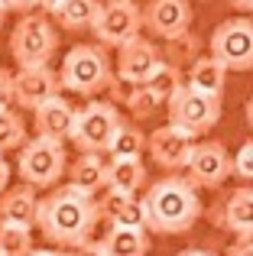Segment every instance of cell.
<instances>
[{
	"mask_svg": "<svg viewBox=\"0 0 253 256\" xmlns=\"http://www.w3.org/2000/svg\"><path fill=\"white\" fill-rule=\"evenodd\" d=\"M182 84H185V82H182V75H178V68H176V65H166L162 58L156 62V68H152L150 75H146V82H143V88H146V91H150L156 100H169Z\"/></svg>",
	"mask_w": 253,
	"mask_h": 256,
	"instance_id": "cell-25",
	"label": "cell"
},
{
	"mask_svg": "<svg viewBox=\"0 0 253 256\" xmlns=\"http://www.w3.org/2000/svg\"><path fill=\"white\" fill-rule=\"evenodd\" d=\"M91 26H94V36H98L101 46L120 49L124 42H130L133 36H140L143 20H140L136 0H108V4H101V10H98V16H94Z\"/></svg>",
	"mask_w": 253,
	"mask_h": 256,
	"instance_id": "cell-9",
	"label": "cell"
},
{
	"mask_svg": "<svg viewBox=\"0 0 253 256\" xmlns=\"http://www.w3.org/2000/svg\"><path fill=\"white\" fill-rule=\"evenodd\" d=\"M218 224L237 237H253V188H234L228 194Z\"/></svg>",
	"mask_w": 253,
	"mask_h": 256,
	"instance_id": "cell-19",
	"label": "cell"
},
{
	"mask_svg": "<svg viewBox=\"0 0 253 256\" xmlns=\"http://www.w3.org/2000/svg\"><path fill=\"white\" fill-rule=\"evenodd\" d=\"M58 49V30L46 13H23L10 32V52L16 68H42Z\"/></svg>",
	"mask_w": 253,
	"mask_h": 256,
	"instance_id": "cell-4",
	"label": "cell"
},
{
	"mask_svg": "<svg viewBox=\"0 0 253 256\" xmlns=\"http://www.w3.org/2000/svg\"><path fill=\"white\" fill-rule=\"evenodd\" d=\"M108 256H146L150 253V237L146 230H130V227H110L104 237Z\"/></svg>",
	"mask_w": 253,
	"mask_h": 256,
	"instance_id": "cell-22",
	"label": "cell"
},
{
	"mask_svg": "<svg viewBox=\"0 0 253 256\" xmlns=\"http://www.w3.org/2000/svg\"><path fill=\"white\" fill-rule=\"evenodd\" d=\"M72 124H75V107L65 98H49L32 110V126H36L39 140H52V143H68Z\"/></svg>",
	"mask_w": 253,
	"mask_h": 256,
	"instance_id": "cell-14",
	"label": "cell"
},
{
	"mask_svg": "<svg viewBox=\"0 0 253 256\" xmlns=\"http://www.w3.org/2000/svg\"><path fill=\"white\" fill-rule=\"evenodd\" d=\"M211 58L228 72H250L253 68V20L230 16L214 26L211 32Z\"/></svg>",
	"mask_w": 253,
	"mask_h": 256,
	"instance_id": "cell-7",
	"label": "cell"
},
{
	"mask_svg": "<svg viewBox=\"0 0 253 256\" xmlns=\"http://www.w3.org/2000/svg\"><path fill=\"white\" fill-rule=\"evenodd\" d=\"M146 230L152 234H185L202 218V201H198L195 185L182 175H166L146 188Z\"/></svg>",
	"mask_w": 253,
	"mask_h": 256,
	"instance_id": "cell-2",
	"label": "cell"
},
{
	"mask_svg": "<svg viewBox=\"0 0 253 256\" xmlns=\"http://www.w3.org/2000/svg\"><path fill=\"white\" fill-rule=\"evenodd\" d=\"M56 75H58V88H65V91H72V94H82V98L108 91L110 82H114L108 52H104V46H94V42L72 46V49L65 52L62 68H58Z\"/></svg>",
	"mask_w": 253,
	"mask_h": 256,
	"instance_id": "cell-3",
	"label": "cell"
},
{
	"mask_svg": "<svg viewBox=\"0 0 253 256\" xmlns=\"http://www.w3.org/2000/svg\"><path fill=\"white\" fill-rule=\"evenodd\" d=\"M68 159H65V143H52V140H26L20 146L16 172L30 188H52L62 182Z\"/></svg>",
	"mask_w": 253,
	"mask_h": 256,
	"instance_id": "cell-5",
	"label": "cell"
},
{
	"mask_svg": "<svg viewBox=\"0 0 253 256\" xmlns=\"http://www.w3.org/2000/svg\"><path fill=\"white\" fill-rule=\"evenodd\" d=\"M10 162H6V159H4V152H0V194H4L6 192V185H10Z\"/></svg>",
	"mask_w": 253,
	"mask_h": 256,
	"instance_id": "cell-34",
	"label": "cell"
},
{
	"mask_svg": "<svg viewBox=\"0 0 253 256\" xmlns=\"http://www.w3.org/2000/svg\"><path fill=\"white\" fill-rule=\"evenodd\" d=\"M0 10L4 13H30L32 0H0Z\"/></svg>",
	"mask_w": 253,
	"mask_h": 256,
	"instance_id": "cell-30",
	"label": "cell"
},
{
	"mask_svg": "<svg viewBox=\"0 0 253 256\" xmlns=\"http://www.w3.org/2000/svg\"><path fill=\"white\" fill-rule=\"evenodd\" d=\"M195 150V136L178 126L166 124V126H156V130L146 136V152L152 156V162L162 166L169 172H178L188 166V156Z\"/></svg>",
	"mask_w": 253,
	"mask_h": 256,
	"instance_id": "cell-11",
	"label": "cell"
},
{
	"mask_svg": "<svg viewBox=\"0 0 253 256\" xmlns=\"http://www.w3.org/2000/svg\"><path fill=\"white\" fill-rule=\"evenodd\" d=\"M159 62V49L143 36H133L130 42L120 46L117 52V78L126 84H143L146 75L156 68Z\"/></svg>",
	"mask_w": 253,
	"mask_h": 256,
	"instance_id": "cell-15",
	"label": "cell"
},
{
	"mask_svg": "<svg viewBox=\"0 0 253 256\" xmlns=\"http://www.w3.org/2000/svg\"><path fill=\"white\" fill-rule=\"evenodd\" d=\"M68 172V182H72V192L84 194V198H94L98 192L108 188V159L98 156V152H82V156L72 162Z\"/></svg>",
	"mask_w": 253,
	"mask_h": 256,
	"instance_id": "cell-17",
	"label": "cell"
},
{
	"mask_svg": "<svg viewBox=\"0 0 253 256\" xmlns=\"http://www.w3.org/2000/svg\"><path fill=\"white\" fill-rule=\"evenodd\" d=\"M36 188L30 185H16V188H6L0 194V224H13V227H26L32 230L36 227Z\"/></svg>",
	"mask_w": 253,
	"mask_h": 256,
	"instance_id": "cell-18",
	"label": "cell"
},
{
	"mask_svg": "<svg viewBox=\"0 0 253 256\" xmlns=\"http://www.w3.org/2000/svg\"><path fill=\"white\" fill-rule=\"evenodd\" d=\"M62 4H65V0H32V6H39V10H42L46 16H52V13H56Z\"/></svg>",
	"mask_w": 253,
	"mask_h": 256,
	"instance_id": "cell-33",
	"label": "cell"
},
{
	"mask_svg": "<svg viewBox=\"0 0 253 256\" xmlns=\"http://www.w3.org/2000/svg\"><path fill=\"white\" fill-rule=\"evenodd\" d=\"M146 150V136L140 133V126L133 124H120L117 133L108 143V156L110 159H140V152Z\"/></svg>",
	"mask_w": 253,
	"mask_h": 256,
	"instance_id": "cell-24",
	"label": "cell"
},
{
	"mask_svg": "<svg viewBox=\"0 0 253 256\" xmlns=\"http://www.w3.org/2000/svg\"><path fill=\"white\" fill-rule=\"evenodd\" d=\"M228 256H253V237H240L234 246L228 250Z\"/></svg>",
	"mask_w": 253,
	"mask_h": 256,
	"instance_id": "cell-31",
	"label": "cell"
},
{
	"mask_svg": "<svg viewBox=\"0 0 253 256\" xmlns=\"http://www.w3.org/2000/svg\"><path fill=\"white\" fill-rule=\"evenodd\" d=\"M26 143V124L16 110L10 107H0V152L20 150Z\"/></svg>",
	"mask_w": 253,
	"mask_h": 256,
	"instance_id": "cell-26",
	"label": "cell"
},
{
	"mask_svg": "<svg viewBox=\"0 0 253 256\" xmlns=\"http://www.w3.org/2000/svg\"><path fill=\"white\" fill-rule=\"evenodd\" d=\"M146 185V166L140 159H110L108 162V188L117 194H136Z\"/></svg>",
	"mask_w": 253,
	"mask_h": 256,
	"instance_id": "cell-21",
	"label": "cell"
},
{
	"mask_svg": "<svg viewBox=\"0 0 253 256\" xmlns=\"http://www.w3.org/2000/svg\"><path fill=\"white\" fill-rule=\"evenodd\" d=\"M166 110H169L172 126L198 136V133H208L221 120V98H208V94H198L188 84H182L166 100Z\"/></svg>",
	"mask_w": 253,
	"mask_h": 256,
	"instance_id": "cell-8",
	"label": "cell"
},
{
	"mask_svg": "<svg viewBox=\"0 0 253 256\" xmlns=\"http://www.w3.org/2000/svg\"><path fill=\"white\" fill-rule=\"evenodd\" d=\"M0 26H4V10H0Z\"/></svg>",
	"mask_w": 253,
	"mask_h": 256,
	"instance_id": "cell-39",
	"label": "cell"
},
{
	"mask_svg": "<svg viewBox=\"0 0 253 256\" xmlns=\"http://www.w3.org/2000/svg\"><path fill=\"white\" fill-rule=\"evenodd\" d=\"M101 220L94 198L72 192L68 185L49 192L36 204V227L49 244L65 246V250H78L82 244H88L94 224Z\"/></svg>",
	"mask_w": 253,
	"mask_h": 256,
	"instance_id": "cell-1",
	"label": "cell"
},
{
	"mask_svg": "<svg viewBox=\"0 0 253 256\" xmlns=\"http://www.w3.org/2000/svg\"><path fill=\"white\" fill-rule=\"evenodd\" d=\"M140 20H143L146 30L156 32L159 39L176 42V39L185 36V30H188V23H192V4L188 0H150L146 10L140 13Z\"/></svg>",
	"mask_w": 253,
	"mask_h": 256,
	"instance_id": "cell-13",
	"label": "cell"
},
{
	"mask_svg": "<svg viewBox=\"0 0 253 256\" xmlns=\"http://www.w3.org/2000/svg\"><path fill=\"white\" fill-rule=\"evenodd\" d=\"M124 124V117L117 114L114 104H104V100H91L82 110H75V124H72V136L68 143L78 152H108L110 136L117 133V126Z\"/></svg>",
	"mask_w": 253,
	"mask_h": 256,
	"instance_id": "cell-6",
	"label": "cell"
},
{
	"mask_svg": "<svg viewBox=\"0 0 253 256\" xmlns=\"http://www.w3.org/2000/svg\"><path fill=\"white\" fill-rule=\"evenodd\" d=\"M30 256H75L68 250H30Z\"/></svg>",
	"mask_w": 253,
	"mask_h": 256,
	"instance_id": "cell-35",
	"label": "cell"
},
{
	"mask_svg": "<svg viewBox=\"0 0 253 256\" xmlns=\"http://www.w3.org/2000/svg\"><path fill=\"white\" fill-rule=\"evenodd\" d=\"M230 6H237V10H253V0H228Z\"/></svg>",
	"mask_w": 253,
	"mask_h": 256,
	"instance_id": "cell-36",
	"label": "cell"
},
{
	"mask_svg": "<svg viewBox=\"0 0 253 256\" xmlns=\"http://www.w3.org/2000/svg\"><path fill=\"white\" fill-rule=\"evenodd\" d=\"M230 175H237L244 182H253V140H247L237 150V156H230Z\"/></svg>",
	"mask_w": 253,
	"mask_h": 256,
	"instance_id": "cell-28",
	"label": "cell"
},
{
	"mask_svg": "<svg viewBox=\"0 0 253 256\" xmlns=\"http://www.w3.org/2000/svg\"><path fill=\"white\" fill-rule=\"evenodd\" d=\"M176 256H214V253H208V250H195V246H192V250H182V253H176Z\"/></svg>",
	"mask_w": 253,
	"mask_h": 256,
	"instance_id": "cell-37",
	"label": "cell"
},
{
	"mask_svg": "<svg viewBox=\"0 0 253 256\" xmlns=\"http://www.w3.org/2000/svg\"><path fill=\"white\" fill-rule=\"evenodd\" d=\"M98 211L110 227H130V230H146V208L136 194H117L108 192L104 201H98Z\"/></svg>",
	"mask_w": 253,
	"mask_h": 256,
	"instance_id": "cell-16",
	"label": "cell"
},
{
	"mask_svg": "<svg viewBox=\"0 0 253 256\" xmlns=\"http://www.w3.org/2000/svg\"><path fill=\"white\" fill-rule=\"evenodd\" d=\"M75 256H108V250H104V240H98V244H91V240H88V244H82Z\"/></svg>",
	"mask_w": 253,
	"mask_h": 256,
	"instance_id": "cell-32",
	"label": "cell"
},
{
	"mask_svg": "<svg viewBox=\"0 0 253 256\" xmlns=\"http://www.w3.org/2000/svg\"><path fill=\"white\" fill-rule=\"evenodd\" d=\"M58 94V75L42 65V68H16L10 78V104L16 107H30L36 110L42 100Z\"/></svg>",
	"mask_w": 253,
	"mask_h": 256,
	"instance_id": "cell-12",
	"label": "cell"
},
{
	"mask_svg": "<svg viewBox=\"0 0 253 256\" xmlns=\"http://www.w3.org/2000/svg\"><path fill=\"white\" fill-rule=\"evenodd\" d=\"M244 114H247V124H250V130H253V98L247 100V110H244Z\"/></svg>",
	"mask_w": 253,
	"mask_h": 256,
	"instance_id": "cell-38",
	"label": "cell"
},
{
	"mask_svg": "<svg viewBox=\"0 0 253 256\" xmlns=\"http://www.w3.org/2000/svg\"><path fill=\"white\" fill-rule=\"evenodd\" d=\"M224 82H228V68H224L218 58L202 56V58H195V62H192L188 82H185V84H188L192 91H198V94L221 98V94H224Z\"/></svg>",
	"mask_w": 253,
	"mask_h": 256,
	"instance_id": "cell-20",
	"label": "cell"
},
{
	"mask_svg": "<svg viewBox=\"0 0 253 256\" xmlns=\"http://www.w3.org/2000/svg\"><path fill=\"white\" fill-rule=\"evenodd\" d=\"M230 178V152L224 143L208 140V143H195L185 166V182L198 188H221Z\"/></svg>",
	"mask_w": 253,
	"mask_h": 256,
	"instance_id": "cell-10",
	"label": "cell"
},
{
	"mask_svg": "<svg viewBox=\"0 0 253 256\" xmlns=\"http://www.w3.org/2000/svg\"><path fill=\"white\" fill-rule=\"evenodd\" d=\"M10 78H13V72H6L0 65V107H10Z\"/></svg>",
	"mask_w": 253,
	"mask_h": 256,
	"instance_id": "cell-29",
	"label": "cell"
},
{
	"mask_svg": "<svg viewBox=\"0 0 253 256\" xmlns=\"http://www.w3.org/2000/svg\"><path fill=\"white\" fill-rule=\"evenodd\" d=\"M32 230L13 224H0V256H30Z\"/></svg>",
	"mask_w": 253,
	"mask_h": 256,
	"instance_id": "cell-27",
	"label": "cell"
},
{
	"mask_svg": "<svg viewBox=\"0 0 253 256\" xmlns=\"http://www.w3.org/2000/svg\"><path fill=\"white\" fill-rule=\"evenodd\" d=\"M98 10H101V0H65L52 16H56V23L62 26V30L75 32V30H88V26L94 23Z\"/></svg>",
	"mask_w": 253,
	"mask_h": 256,
	"instance_id": "cell-23",
	"label": "cell"
}]
</instances>
